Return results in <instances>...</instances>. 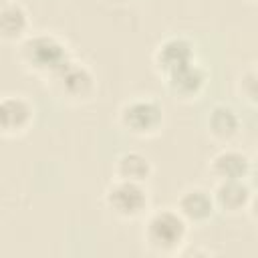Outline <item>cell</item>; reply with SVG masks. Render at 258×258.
Masks as SVG:
<instances>
[{
	"label": "cell",
	"instance_id": "6da1fadb",
	"mask_svg": "<svg viewBox=\"0 0 258 258\" xmlns=\"http://www.w3.org/2000/svg\"><path fill=\"white\" fill-rule=\"evenodd\" d=\"M189 230V224L179 216L175 208H157L143 216L141 242L147 254L171 258L185 250Z\"/></svg>",
	"mask_w": 258,
	"mask_h": 258
},
{
	"label": "cell",
	"instance_id": "7a4b0ae2",
	"mask_svg": "<svg viewBox=\"0 0 258 258\" xmlns=\"http://www.w3.org/2000/svg\"><path fill=\"white\" fill-rule=\"evenodd\" d=\"M16 58L22 69L40 81L58 71L69 58H73L69 42L56 32L38 30L26 34L16 44Z\"/></svg>",
	"mask_w": 258,
	"mask_h": 258
},
{
	"label": "cell",
	"instance_id": "3957f363",
	"mask_svg": "<svg viewBox=\"0 0 258 258\" xmlns=\"http://www.w3.org/2000/svg\"><path fill=\"white\" fill-rule=\"evenodd\" d=\"M42 83L56 101L73 107L91 103L99 91L97 75L93 73V69L75 56L69 58L58 71H54Z\"/></svg>",
	"mask_w": 258,
	"mask_h": 258
},
{
	"label": "cell",
	"instance_id": "277c9868",
	"mask_svg": "<svg viewBox=\"0 0 258 258\" xmlns=\"http://www.w3.org/2000/svg\"><path fill=\"white\" fill-rule=\"evenodd\" d=\"M117 125L131 137H157L165 127V109L155 97L137 95L121 103L117 111Z\"/></svg>",
	"mask_w": 258,
	"mask_h": 258
},
{
	"label": "cell",
	"instance_id": "5b68a950",
	"mask_svg": "<svg viewBox=\"0 0 258 258\" xmlns=\"http://www.w3.org/2000/svg\"><path fill=\"white\" fill-rule=\"evenodd\" d=\"M103 204L113 218L135 222L143 220V216L151 210V194L147 183L113 179L103 191Z\"/></svg>",
	"mask_w": 258,
	"mask_h": 258
},
{
	"label": "cell",
	"instance_id": "8992f818",
	"mask_svg": "<svg viewBox=\"0 0 258 258\" xmlns=\"http://www.w3.org/2000/svg\"><path fill=\"white\" fill-rule=\"evenodd\" d=\"M161 81H163L167 95L173 101L187 105V103H196L206 93V89L210 85V71L204 62H200L196 58L189 64L179 67L173 73L161 77Z\"/></svg>",
	"mask_w": 258,
	"mask_h": 258
},
{
	"label": "cell",
	"instance_id": "52a82bcc",
	"mask_svg": "<svg viewBox=\"0 0 258 258\" xmlns=\"http://www.w3.org/2000/svg\"><path fill=\"white\" fill-rule=\"evenodd\" d=\"M198 58L196 42L185 34H167L163 36L151 52V67L161 77L173 73L179 67L189 64Z\"/></svg>",
	"mask_w": 258,
	"mask_h": 258
},
{
	"label": "cell",
	"instance_id": "ba28073f",
	"mask_svg": "<svg viewBox=\"0 0 258 258\" xmlns=\"http://www.w3.org/2000/svg\"><path fill=\"white\" fill-rule=\"evenodd\" d=\"M36 117V107L26 95H0V137L12 139L28 133Z\"/></svg>",
	"mask_w": 258,
	"mask_h": 258
},
{
	"label": "cell",
	"instance_id": "9c48e42d",
	"mask_svg": "<svg viewBox=\"0 0 258 258\" xmlns=\"http://www.w3.org/2000/svg\"><path fill=\"white\" fill-rule=\"evenodd\" d=\"M212 198L216 204V212L236 218L254 210V185L250 179H230L216 181L212 187Z\"/></svg>",
	"mask_w": 258,
	"mask_h": 258
},
{
	"label": "cell",
	"instance_id": "30bf717a",
	"mask_svg": "<svg viewBox=\"0 0 258 258\" xmlns=\"http://www.w3.org/2000/svg\"><path fill=\"white\" fill-rule=\"evenodd\" d=\"M208 173L214 181H230V179H252L254 175V159L248 151L224 145L218 149L208 161Z\"/></svg>",
	"mask_w": 258,
	"mask_h": 258
},
{
	"label": "cell",
	"instance_id": "8fae6325",
	"mask_svg": "<svg viewBox=\"0 0 258 258\" xmlns=\"http://www.w3.org/2000/svg\"><path fill=\"white\" fill-rule=\"evenodd\" d=\"M206 135L218 145H232L242 133V117L228 103H214L204 117Z\"/></svg>",
	"mask_w": 258,
	"mask_h": 258
},
{
	"label": "cell",
	"instance_id": "7c38bea8",
	"mask_svg": "<svg viewBox=\"0 0 258 258\" xmlns=\"http://www.w3.org/2000/svg\"><path fill=\"white\" fill-rule=\"evenodd\" d=\"M175 210L189 224V228L206 226L218 214L214 198H212V189H208L204 185H189V187H185L179 194L177 202H175Z\"/></svg>",
	"mask_w": 258,
	"mask_h": 258
},
{
	"label": "cell",
	"instance_id": "4fadbf2b",
	"mask_svg": "<svg viewBox=\"0 0 258 258\" xmlns=\"http://www.w3.org/2000/svg\"><path fill=\"white\" fill-rule=\"evenodd\" d=\"M30 12L20 0H8L0 6V42L18 44L26 34L32 32Z\"/></svg>",
	"mask_w": 258,
	"mask_h": 258
},
{
	"label": "cell",
	"instance_id": "5bb4252c",
	"mask_svg": "<svg viewBox=\"0 0 258 258\" xmlns=\"http://www.w3.org/2000/svg\"><path fill=\"white\" fill-rule=\"evenodd\" d=\"M151 177H153V163L141 151H135V149L123 151L113 161V179L147 183Z\"/></svg>",
	"mask_w": 258,
	"mask_h": 258
},
{
	"label": "cell",
	"instance_id": "9a60e30c",
	"mask_svg": "<svg viewBox=\"0 0 258 258\" xmlns=\"http://www.w3.org/2000/svg\"><path fill=\"white\" fill-rule=\"evenodd\" d=\"M236 95L250 109H256V105H258V71H256V62H250L238 75V79H236Z\"/></svg>",
	"mask_w": 258,
	"mask_h": 258
},
{
	"label": "cell",
	"instance_id": "2e32d148",
	"mask_svg": "<svg viewBox=\"0 0 258 258\" xmlns=\"http://www.w3.org/2000/svg\"><path fill=\"white\" fill-rule=\"evenodd\" d=\"M6 2H8V0H0V6H4V4H6Z\"/></svg>",
	"mask_w": 258,
	"mask_h": 258
},
{
	"label": "cell",
	"instance_id": "e0dca14e",
	"mask_svg": "<svg viewBox=\"0 0 258 258\" xmlns=\"http://www.w3.org/2000/svg\"><path fill=\"white\" fill-rule=\"evenodd\" d=\"M246 2H250V4H256V0H246Z\"/></svg>",
	"mask_w": 258,
	"mask_h": 258
}]
</instances>
